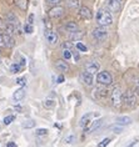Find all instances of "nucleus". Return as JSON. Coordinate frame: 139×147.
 <instances>
[{"instance_id": "f257e3e1", "label": "nucleus", "mask_w": 139, "mask_h": 147, "mask_svg": "<svg viewBox=\"0 0 139 147\" xmlns=\"http://www.w3.org/2000/svg\"><path fill=\"white\" fill-rule=\"evenodd\" d=\"M97 23L99 24V26H109V25L113 24V16L110 11L107 9H100L99 11L97 13Z\"/></svg>"}, {"instance_id": "f03ea898", "label": "nucleus", "mask_w": 139, "mask_h": 147, "mask_svg": "<svg viewBox=\"0 0 139 147\" xmlns=\"http://www.w3.org/2000/svg\"><path fill=\"white\" fill-rule=\"evenodd\" d=\"M110 101H112V105L114 106V107H120V106H122L123 92H122V90H120V87H114V89L112 90Z\"/></svg>"}, {"instance_id": "7ed1b4c3", "label": "nucleus", "mask_w": 139, "mask_h": 147, "mask_svg": "<svg viewBox=\"0 0 139 147\" xmlns=\"http://www.w3.org/2000/svg\"><path fill=\"white\" fill-rule=\"evenodd\" d=\"M97 81L103 86H109L113 82V76L109 74L108 71H102L98 72L97 75Z\"/></svg>"}, {"instance_id": "20e7f679", "label": "nucleus", "mask_w": 139, "mask_h": 147, "mask_svg": "<svg viewBox=\"0 0 139 147\" xmlns=\"http://www.w3.org/2000/svg\"><path fill=\"white\" fill-rule=\"evenodd\" d=\"M123 101L125 102V105L128 107H134L135 104H137V96H135V92L128 90L123 94Z\"/></svg>"}, {"instance_id": "39448f33", "label": "nucleus", "mask_w": 139, "mask_h": 147, "mask_svg": "<svg viewBox=\"0 0 139 147\" xmlns=\"http://www.w3.org/2000/svg\"><path fill=\"white\" fill-rule=\"evenodd\" d=\"M91 34H93V38L95 39L97 41H104V40L108 38V31L104 29V26L95 28Z\"/></svg>"}, {"instance_id": "423d86ee", "label": "nucleus", "mask_w": 139, "mask_h": 147, "mask_svg": "<svg viewBox=\"0 0 139 147\" xmlns=\"http://www.w3.org/2000/svg\"><path fill=\"white\" fill-rule=\"evenodd\" d=\"M64 13H65V9L63 8V6L57 5V6H54V8H52L49 10L48 15L50 18H53V19H59V18H61L64 15Z\"/></svg>"}, {"instance_id": "0eeeda50", "label": "nucleus", "mask_w": 139, "mask_h": 147, "mask_svg": "<svg viewBox=\"0 0 139 147\" xmlns=\"http://www.w3.org/2000/svg\"><path fill=\"white\" fill-rule=\"evenodd\" d=\"M105 8L110 13H118L120 8H122V4H119L117 0H107L105 1Z\"/></svg>"}, {"instance_id": "6e6552de", "label": "nucleus", "mask_w": 139, "mask_h": 147, "mask_svg": "<svg viewBox=\"0 0 139 147\" xmlns=\"http://www.w3.org/2000/svg\"><path fill=\"white\" fill-rule=\"evenodd\" d=\"M44 36H45L46 41H48L49 44H55L58 42V35L57 32H54L52 29H45V32H44Z\"/></svg>"}, {"instance_id": "1a4fd4ad", "label": "nucleus", "mask_w": 139, "mask_h": 147, "mask_svg": "<svg viewBox=\"0 0 139 147\" xmlns=\"http://www.w3.org/2000/svg\"><path fill=\"white\" fill-rule=\"evenodd\" d=\"M78 14H79V16L84 20H89V19L93 18V13H91V10L88 8V6H80Z\"/></svg>"}, {"instance_id": "9d476101", "label": "nucleus", "mask_w": 139, "mask_h": 147, "mask_svg": "<svg viewBox=\"0 0 139 147\" xmlns=\"http://www.w3.org/2000/svg\"><path fill=\"white\" fill-rule=\"evenodd\" d=\"M99 69H100V65H99V62H97V61H89V62H87V65H85V71L93 74V75L99 71Z\"/></svg>"}, {"instance_id": "9b49d317", "label": "nucleus", "mask_w": 139, "mask_h": 147, "mask_svg": "<svg viewBox=\"0 0 139 147\" xmlns=\"http://www.w3.org/2000/svg\"><path fill=\"white\" fill-rule=\"evenodd\" d=\"M80 78H82V81L84 82V85H87V86H93V84H94L93 74H90V72H88V71H84L82 75H80Z\"/></svg>"}, {"instance_id": "f8f14e48", "label": "nucleus", "mask_w": 139, "mask_h": 147, "mask_svg": "<svg viewBox=\"0 0 139 147\" xmlns=\"http://www.w3.org/2000/svg\"><path fill=\"white\" fill-rule=\"evenodd\" d=\"M103 122H104V119L95 120L94 122H91V125H90L89 127H87V128H85V132H87V134H91V132L97 131L98 128H100V127H102V125H103Z\"/></svg>"}, {"instance_id": "ddd939ff", "label": "nucleus", "mask_w": 139, "mask_h": 147, "mask_svg": "<svg viewBox=\"0 0 139 147\" xmlns=\"http://www.w3.org/2000/svg\"><path fill=\"white\" fill-rule=\"evenodd\" d=\"M5 21L6 23H9V24H12L14 25V26H16V28H19V19L16 18L15 14H13V13H9L8 15L5 16Z\"/></svg>"}, {"instance_id": "4468645a", "label": "nucleus", "mask_w": 139, "mask_h": 147, "mask_svg": "<svg viewBox=\"0 0 139 147\" xmlns=\"http://www.w3.org/2000/svg\"><path fill=\"white\" fill-rule=\"evenodd\" d=\"M55 67H57V70H59V71H61V72H67L69 70V65H68L67 60L64 59V60H57Z\"/></svg>"}, {"instance_id": "2eb2a0df", "label": "nucleus", "mask_w": 139, "mask_h": 147, "mask_svg": "<svg viewBox=\"0 0 139 147\" xmlns=\"http://www.w3.org/2000/svg\"><path fill=\"white\" fill-rule=\"evenodd\" d=\"M133 121L129 116H119L115 119V123L118 125H122V126H128V125H130Z\"/></svg>"}, {"instance_id": "dca6fc26", "label": "nucleus", "mask_w": 139, "mask_h": 147, "mask_svg": "<svg viewBox=\"0 0 139 147\" xmlns=\"http://www.w3.org/2000/svg\"><path fill=\"white\" fill-rule=\"evenodd\" d=\"M3 39H4L5 47H9V49L14 47V45H15V40L10 36V34H3Z\"/></svg>"}, {"instance_id": "f3484780", "label": "nucleus", "mask_w": 139, "mask_h": 147, "mask_svg": "<svg viewBox=\"0 0 139 147\" xmlns=\"http://www.w3.org/2000/svg\"><path fill=\"white\" fill-rule=\"evenodd\" d=\"M24 97H25V89H24V87H20V89H18L13 94V98L15 101H21Z\"/></svg>"}, {"instance_id": "a211bd4d", "label": "nucleus", "mask_w": 139, "mask_h": 147, "mask_svg": "<svg viewBox=\"0 0 139 147\" xmlns=\"http://www.w3.org/2000/svg\"><path fill=\"white\" fill-rule=\"evenodd\" d=\"M91 117H93V113H87V115H84L82 117V120H80V122H79V126L80 127H85L88 123H90Z\"/></svg>"}, {"instance_id": "6ab92c4d", "label": "nucleus", "mask_w": 139, "mask_h": 147, "mask_svg": "<svg viewBox=\"0 0 139 147\" xmlns=\"http://www.w3.org/2000/svg\"><path fill=\"white\" fill-rule=\"evenodd\" d=\"M64 28L68 32H74V31L78 30V24H76L75 21H69V23L65 24Z\"/></svg>"}, {"instance_id": "aec40b11", "label": "nucleus", "mask_w": 139, "mask_h": 147, "mask_svg": "<svg viewBox=\"0 0 139 147\" xmlns=\"http://www.w3.org/2000/svg\"><path fill=\"white\" fill-rule=\"evenodd\" d=\"M84 36V32L83 31H79L76 30L74 32H70V39L72 40H75V41H79V40H82Z\"/></svg>"}, {"instance_id": "412c9836", "label": "nucleus", "mask_w": 139, "mask_h": 147, "mask_svg": "<svg viewBox=\"0 0 139 147\" xmlns=\"http://www.w3.org/2000/svg\"><path fill=\"white\" fill-rule=\"evenodd\" d=\"M15 4H16V6H19V9L23 10V11L28 10V0H15Z\"/></svg>"}, {"instance_id": "4be33fe9", "label": "nucleus", "mask_w": 139, "mask_h": 147, "mask_svg": "<svg viewBox=\"0 0 139 147\" xmlns=\"http://www.w3.org/2000/svg\"><path fill=\"white\" fill-rule=\"evenodd\" d=\"M21 126H23L24 128H33V127H35V121L31 120V119L24 120L23 123H21Z\"/></svg>"}, {"instance_id": "5701e85b", "label": "nucleus", "mask_w": 139, "mask_h": 147, "mask_svg": "<svg viewBox=\"0 0 139 147\" xmlns=\"http://www.w3.org/2000/svg\"><path fill=\"white\" fill-rule=\"evenodd\" d=\"M68 6L73 10H76L80 8V1L79 0H68Z\"/></svg>"}, {"instance_id": "b1692460", "label": "nucleus", "mask_w": 139, "mask_h": 147, "mask_svg": "<svg viewBox=\"0 0 139 147\" xmlns=\"http://www.w3.org/2000/svg\"><path fill=\"white\" fill-rule=\"evenodd\" d=\"M123 127H124V126H122V125L115 123L114 126H110V127H109V130L113 131L114 134H122V132H123Z\"/></svg>"}, {"instance_id": "393cba45", "label": "nucleus", "mask_w": 139, "mask_h": 147, "mask_svg": "<svg viewBox=\"0 0 139 147\" xmlns=\"http://www.w3.org/2000/svg\"><path fill=\"white\" fill-rule=\"evenodd\" d=\"M72 49H63V57L65 60H69V59H72Z\"/></svg>"}, {"instance_id": "a878e982", "label": "nucleus", "mask_w": 139, "mask_h": 147, "mask_svg": "<svg viewBox=\"0 0 139 147\" xmlns=\"http://www.w3.org/2000/svg\"><path fill=\"white\" fill-rule=\"evenodd\" d=\"M95 92H97V96L98 97H105L108 95V91L105 90V89H97Z\"/></svg>"}, {"instance_id": "bb28decb", "label": "nucleus", "mask_w": 139, "mask_h": 147, "mask_svg": "<svg viewBox=\"0 0 139 147\" xmlns=\"http://www.w3.org/2000/svg\"><path fill=\"white\" fill-rule=\"evenodd\" d=\"M10 70H12V72H13V74H16V72H19L20 70H21V65H20V64H18V62H15V64H13V65H12Z\"/></svg>"}, {"instance_id": "cd10ccee", "label": "nucleus", "mask_w": 139, "mask_h": 147, "mask_svg": "<svg viewBox=\"0 0 139 147\" xmlns=\"http://www.w3.org/2000/svg\"><path fill=\"white\" fill-rule=\"evenodd\" d=\"M14 120H15V116H14V115H9V116H6V117H5L3 122H4V125H5V126H8V125H10V123H12Z\"/></svg>"}, {"instance_id": "c85d7f7f", "label": "nucleus", "mask_w": 139, "mask_h": 147, "mask_svg": "<svg viewBox=\"0 0 139 147\" xmlns=\"http://www.w3.org/2000/svg\"><path fill=\"white\" fill-rule=\"evenodd\" d=\"M27 78H18L16 79V84L18 85H20L21 87H24V86H27Z\"/></svg>"}, {"instance_id": "c756f323", "label": "nucleus", "mask_w": 139, "mask_h": 147, "mask_svg": "<svg viewBox=\"0 0 139 147\" xmlns=\"http://www.w3.org/2000/svg\"><path fill=\"white\" fill-rule=\"evenodd\" d=\"M48 130H46V128H38V130H36V136H46L48 135Z\"/></svg>"}, {"instance_id": "7c9ffc66", "label": "nucleus", "mask_w": 139, "mask_h": 147, "mask_svg": "<svg viewBox=\"0 0 139 147\" xmlns=\"http://www.w3.org/2000/svg\"><path fill=\"white\" fill-rule=\"evenodd\" d=\"M75 46H76V49H78L79 51H83V53H85V51H87V46L85 45H84V44L83 42H76L75 44Z\"/></svg>"}, {"instance_id": "2f4dec72", "label": "nucleus", "mask_w": 139, "mask_h": 147, "mask_svg": "<svg viewBox=\"0 0 139 147\" xmlns=\"http://www.w3.org/2000/svg\"><path fill=\"white\" fill-rule=\"evenodd\" d=\"M74 141H75V136L74 135H69V136H67V137L64 138L65 143H74Z\"/></svg>"}, {"instance_id": "473e14b6", "label": "nucleus", "mask_w": 139, "mask_h": 147, "mask_svg": "<svg viewBox=\"0 0 139 147\" xmlns=\"http://www.w3.org/2000/svg\"><path fill=\"white\" fill-rule=\"evenodd\" d=\"M24 30H25V32H27V34H31L34 29H33V25H31V24L27 23V24H25V26H24Z\"/></svg>"}, {"instance_id": "72a5a7b5", "label": "nucleus", "mask_w": 139, "mask_h": 147, "mask_svg": "<svg viewBox=\"0 0 139 147\" xmlns=\"http://www.w3.org/2000/svg\"><path fill=\"white\" fill-rule=\"evenodd\" d=\"M110 141H112V140H110V138H108V137H107V138H104L103 141H102L99 145H98V147H107L109 143H110Z\"/></svg>"}, {"instance_id": "f704fd0d", "label": "nucleus", "mask_w": 139, "mask_h": 147, "mask_svg": "<svg viewBox=\"0 0 139 147\" xmlns=\"http://www.w3.org/2000/svg\"><path fill=\"white\" fill-rule=\"evenodd\" d=\"M44 106H45V107H48V109L53 107V106H54V101H52V100H46L45 102H44Z\"/></svg>"}, {"instance_id": "c9c22d12", "label": "nucleus", "mask_w": 139, "mask_h": 147, "mask_svg": "<svg viewBox=\"0 0 139 147\" xmlns=\"http://www.w3.org/2000/svg\"><path fill=\"white\" fill-rule=\"evenodd\" d=\"M33 20H34V14H30V15H29V19H28V23L33 25Z\"/></svg>"}, {"instance_id": "e433bc0d", "label": "nucleus", "mask_w": 139, "mask_h": 147, "mask_svg": "<svg viewBox=\"0 0 139 147\" xmlns=\"http://www.w3.org/2000/svg\"><path fill=\"white\" fill-rule=\"evenodd\" d=\"M0 47H5V45H4V39H3V34H0Z\"/></svg>"}, {"instance_id": "4c0bfd02", "label": "nucleus", "mask_w": 139, "mask_h": 147, "mask_svg": "<svg viewBox=\"0 0 139 147\" xmlns=\"http://www.w3.org/2000/svg\"><path fill=\"white\" fill-rule=\"evenodd\" d=\"M46 3L48 4H58V3H60V0H46Z\"/></svg>"}, {"instance_id": "58836bf2", "label": "nucleus", "mask_w": 139, "mask_h": 147, "mask_svg": "<svg viewBox=\"0 0 139 147\" xmlns=\"http://www.w3.org/2000/svg\"><path fill=\"white\" fill-rule=\"evenodd\" d=\"M6 147H18V146H16V143H14V142H8Z\"/></svg>"}, {"instance_id": "ea45409f", "label": "nucleus", "mask_w": 139, "mask_h": 147, "mask_svg": "<svg viewBox=\"0 0 139 147\" xmlns=\"http://www.w3.org/2000/svg\"><path fill=\"white\" fill-rule=\"evenodd\" d=\"M64 81V76H59V78H58V84H61V82H63Z\"/></svg>"}, {"instance_id": "a19ab883", "label": "nucleus", "mask_w": 139, "mask_h": 147, "mask_svg": "<svg viewBox=\"0 0 139 147\" xmlns=\"http://www.w3.org/2000/svg\"><path fill=\"white\" fill-rule=\"evenodd\" d=\"M135 94L139 96V85H135Z\"/></svg>"}, {"instance_id": "79ce46f5", "label": "nucleus", "mask_w": 139, "mask_h": 147, "mask_svg": "<svg viewBox=\"0 0 139 147\" xmlns=\"http://www.w3.org/2000/svg\"><path fill=\"white\" fill-rule=\"evenodd\" d=\"M134 82H135V85H139V76H138L137 79H135V81H134Z\"/></svg>"}, {"instance_id": "37998d69", "label": "nucleus", "mask_w": 139, "mask_h": 147, "mask_svg": "<svg viewBox=\"0 0 139 147\" xmlns=\"http://www.w3.org/2000/svg\"><path fill=\"white\" fill-rule=\"evenodd\" d=\"M134 145H135V141H133V142H132V143H130V145L128 146V147H134Z\"/></svg>"}, {"instance_id": "c03bdc74", "label": "nucleus", "mask_w": 139, "mask_h": 147, "mask_svg": "<svg viewBox=\"0 0 139 147\" xmlns=\"http://www.w3.org/2000/svg\"><path fill=\"white\" fill-rule=\"evenodd\" d=\"M117 1H118L119 4H122V5H123V1H124V0H117Z\"/></svg>"}]
</instances>
